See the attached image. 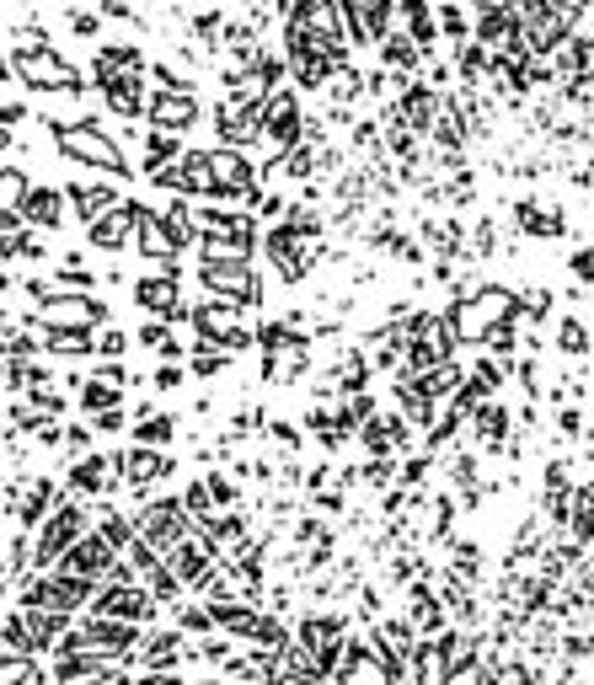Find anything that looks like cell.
<instances>
[{"mask_svg": "<svg viewBox=\"0 0 594 685\" xmlns=\"http://www.w3.org/2000/svg\"><path fill=\"white\" fill-rule=\"evenodd\" d=\"M81 525H86V514H81V503H65V509H54L49 519H44V530H38V541H33V562L38 567H49V562H60L75 547V536H81Z\"/></svg>", "mask_w": 594, "mask_h": 685, "instance_id": "3", "label": "cell"}, {"mask_svg": "<svg viewBox=\"0 0 594 685\" xmlns=\"http://www.w3.org/2000/svg\"><path fill=\"white\" fill-rule=\"evenodd\" d=\"M97 354H124V332H102V338H97Z\"/></svg>", "mask_w": 594, "mask_h": 685, "instance_id": "30", "label": "cell"}, {"mask_svg": "<svg viewBox=\"0 0 594 685\" xmlns=\"http://www.w3.org/2000/svg\"><path fill=\"white\" fill-rule=\"evenodd\" d=\"M0 231H22V225H16V215H11V209H0Z\"/></svg>", "mask_w": 594, "mask_h": 685, "instance_id": "33", "label": "cell"}, {"mask_svg": "<svg viewBox=\"0 0 594 685\" xmlns=\"http://www.w3.org/2000/svg\"><path fill=\"white\" fill-rule=\"evenodd\" d=\"M412 622L423 626V632H434V626L445 622V616H440V606H434L429 595H418V600H412Z\"/></svg>", "mask_w": 594, "mask_h": 685, "instance_id": "25", "label": "cell"}, {"mask_svg": "<svg viewBox=\"0 0 594 685\" xmlns=\"http://www.w3.org/2000/svg\"><path fill=\"white\" fill-rule=\"evenodd\" d=\"M145 220H150V209H145L139 198H124V204H113L102 220H91V225H86V231H91L86 242H91V247H102V252H124V247H129V236L145 225Z\"/></svg>", "mask_w": 594, "mask_h": 685, "instance_id": "2", "label": "cell"}, {"mask_svg": "<svg viewBox=\"0 0 594 685\" xmlns=\"http://www.w3.org/2000/svg\"><path fill=\"white\" fill-rule=\"evenodd\" d=\"M183 530H188V503H150L139 514V536L150 547H161V552H172L183 541Z\"/></svg>", "mask_w": 594, "mask_h": 685, "instance_id": "5", "label": "cell"}, {"mask_svg": "<svg viewBox=\"0 0 594 685\" xmlns=\"http://www.w3.org/2000/svg\"><path fill=\"white\" fill-rule=\"evenodd\" d=\"M434 108H440V97H434L429 86H407V91H401V119H407L412 129L434 124Z\"/></svg>", "mask_w": 594, "mask_h": 685, "instance_id": "16", "label": "cell"}, {"mask_svg": "<svg viewBox=\"0 0 594 685\" xmlns=\"http://www.w3.org/2000/svg\"><path fill=\"white\" fill-rule=\"evenodd\" d=\"M108 321V306L97 295H54L44 301V327H97Z\"/></svg>", "mask_w": 594, "mask_h": 685, "instance_id": "6", "label": "cell"}, {"mask_svg": "<svg viewBox=\"0 0 594 685\" xmlns=\"http://www.w3.org/2000/svg\"><path fill=\"white\" fill-rule=\"evenodd\" d=\"M16 204H22V215H27V220H38L44 231H60V220H65V204H60V193H54V187H27Z\"/></svg>", "mask_w": 594, "mask_h": 685, "instance_id": "14", "label": "cell"}, {"mask_svg": "<svg viewBox=\"0 0 594 685\" xmlns=\"http://www.w3.org/2000/svg\"><path fill=\"white\" fill-rule=\"evenodd\" d=\"M477 5H487V0H477Z\"/></svg>", "mask_w": 594, "mask_h": 685, "instance_id": "34", "label": "cell"}, {"mask_svg": "<svg viewBox=\"0 0 594 685\" xmlns=\"http://www.w3.org/2000/svg\"><path fill=\"white\" fill-rule=\"evenodd\" d=\"M456 70H461V81H477V75L487 70V60H482V49H477V44L466 49V44H461V54H456Z\"/></svg>", "mask_w": 594, "mask_h": 685, "instance_id": "24", "label": "cell"}, {"mask_svg": "<svg viewBox=\"0 0 594 685\" xmlns=\"http://www.w3.org/2000/svg\"><path fill=\"white\" fill-rule=\"evenodd\" d=\"M27 5H33V0H27Z\"/></svg>", "mask_w": 594, "mask_h": 685, "instance_id": "35", "label": "cell"}, {"mask_svg": "<svg viewBox=\"0 0 594 685\" xmlns=\"http://www.w3.org/2000/svg\"><path fill=\"white\" fill-rule=\"evenodd\" d=\"M557 343H562L568 354H584V343H590V338H584V327H579V316H568V321L557 327Z\"/></svg>", "mask_w": 594, "mask_h": 685, "instance_id": "23", "label": "cell"}, {"mask_svg": "<svg viewBox=\"0 0 594 685\" xmlns=\"http://www.w3.org/2000/svg\"><path fill=\"white\" fill-rule=\"evenodd\" d=\"M113 466H119V461H108V455L86 450V455H81V466L70 472L65 488L75 493V499H91V493H113Z\"/></svg>", "mask_w": 594, "mask_h": 685, "instance_id": "9", "label": "cell"}, {"mask_svg": "<svg viewBox=\"0 0 594 685\" xmlns=\"http://www.w3.org/2000/svg\"><path fill=\"white\" fill-rule=\"evenodd\" d=\"M156 386H161V391H177V386H183V370H177V365H161V370H156Z\"/></svg>", "mask_w": 594, "mask_h": 685, "instance_id": "29", "label": "cell"}, {"mask_svg": "<svg viewBox=\"0 0 594 685\" xmlns=\"http://www.w3.org/2000/svg\"><path fill=\"white\" fill-rule=\"evenodd\" d=\"M139 70H145V54H139L134 44H108V49L97 54V86H113V81L139 75Z\"/></svg>", "mask_w": 594, "mask_h": 685, "instance_id": "12", "label": "cell"}, {"mask_svg": "<svg viewBox=\"0 0 594 685\" xmlns=\"http://www.w3.org/2000/svg\"><path fill=\"white\" fill-rule=\"evenodd\" d=\"M102 97H108V108H113V113H124V119L145 113V91H139V75H124V81L102 86Z\"/></svg>", "mask_w": 594, "mask_h": 685, "instance_id": "17", "label": "cell"}, {"mask_svg": "<svg viewBox=\"0 0 594 685\" xmlns=\"http://www.w3.org/2000/svg\"><path fill=\"white\" fill-rule=\"evenodd\" d=\"M573 268L584 273V284H594V252H579V257H573Z\"/></svg>", "mask_w": 594, "mask_h": 685, "instance_id": "32", "label": "cell"}, {"mask_svg": "<svg viewBox=\"0 0 594 685\" xmlns=\"http://www.w3.org/2000/svg\"><path fill=\"white\" fill-rule=\"evenodd\" d=\"M113 552L119 547L108 536H81L65 552V573H75V578H108L113 573Z\"/></svg>", "mask_w": 594, "mask_h": 685, "instance_id": "7", "label": "cell"}, {"mask_svg": "<svg viewBox=\"0 0 594 685\" xmlns=\"http://www.w3.org/2000/svg\"><path fill=\"white\" fill-rule=\"evenodd\" d=\"M81 402H86V413H108V407H119L113 380H91V386H81Z\"/></svg>", "mask_w": 594, "mask_h": 685, "instance_id": "20", "label": "cell"}, {"mask_svg": "<svg viewBox=\"0 0 594 685\" xmlns=\"http://www.w3.org/2000/svg\"><path fill=\"white\" fill-rule=\"evenodd\" d=\"M440 22H445V33H450V38H461V33H466L461 5H445V11H440Z\"/></svg>", "mask_w": 594, "mask_h": 685, "instance_id": "28", "label": "cell"}, {"mask_svg": "<svg viewBox=\"0 0 594 685\" xmlns=\"http://www.w3.org/2000/svg\"><path fill=\"white\" fill-rule=\"evenodd\" d=\"M225 370V348H198L194 354V375H220Z\"/></svg>", "mask_w": 594, "mask_h": 685, "instance_id": "26", "label": "cell"}, {"mask_svg": "<svg viewBox=\"0 0 594 685\" xmlns=\"http://www.w3.org/2000/svg\"><path fill=\"white\" fill-rule=\"evenodd\" d=\"M65 22H70V33H75V38H97V27H102V22H97V11H81V5H70Z\"/></svg>", "mask_w": 594, "mask_h": 685, "instance_id": "22", "label": "cell"}, {"mask_svg": "<svg viewBox=\"0 0 594 685\" xmlns=\"http://www.w3.org/2000/svg\"><path fill=\"white\" fill-rule=\"evenodd\" d=\"M27 193V178L16 167H0V198H22Z\"/></svg>", "mask_w": 594, "mask_h": 685, "instance_id": "27", "label": "cell"}, {"mask_svg": "<svg viewBox=\"0 0 594 685\" xmlns=\"http://www.w3.org/2000/svg\"><path fill=\"white\" fill-rule=\"evenodd\" d=\"M97 429H102V435H113V429H124V413H113V407H108V413H97Z\"/></svg>", "mask_w": 594, "mask_h": 685, "instance_id": "31", "label": "cell"}, {"mask_svg": "<svg viewBox=\"0 0 594 685\" xmlns=\"http://www.w3.org/2000/svg\"><path fill=\"white\" fill-rule=\"evenodd\" d=\"M97 616H108V622H119V616L145 622V616H150V595H139V589H134V578H129V584H113V589L97 600Z\"/></svg>", "mask_w": 594, "mask_h": 685, "instance_id": "10", "label": "cell"}, {"mask_svg": "<svg viewBox=\"0 0 594 685\" xmlns=\"http://www.w3.org/2000/svg\"><path fill=\"white\" fill-rule=\"evenodd\" d=\"M172 435H177V424H172V418H161L156 407H150V413L139 418V429H134V439H139V444H166Z\"/></svg>", "mask_w": 594, "mask_h": 685, "instance_id": "18", "label": "cell"}, {"mask_svg": "<svg viewBox=\"0 0 594 685\" xmlns=\"http://www.w3.org/2000/svg\"><path fill=\"white\" fill-rule=\"evenodd\" d=\"M49 129H54V145L65 150L70 161H81V167H102V172H129L124 150H119L97 124H54V119H49Z\"/></svg>", "mask_w": 594, "mask_h": 685, "instance_id": "1", "label": "cell"}, {"mask_svg": "<svg viewBox=\"0 0 594 685\" xmlns=\"http://www.w3.org/2000/svg\"><path fill=\"white\" fill-rule=\"evenodd\" d=\"M150 119H156V129H188L198 119V102L194 91H183V86H161L156 97H150Z\"/></svg>", "mask_w": 594, "mask_h": 685, "instance_id": "8", "label": "cell"}, {"mask_svg": "<svg viewBox=\"0 0 594 685\" xmlns=\"http://www.w3.org/2000/svg\"><path fill=\"white\" fill-rule=\"evenodd\" d=\"M113 204H119V193H113L108 183H86V187L70 183V209H75V215H81L86 225H91V220H102V215H108Z\"/></svg>", "mask_w": 594, "mask_h": 685, "instance_id": "15", "label": "cell"}, {"mask_svg": "<svg viewBox=\"0 0 594 685\" xmlns=\"http://www.w3.org/2000/svg\"><path fill=\"white\" fill-rule=\"evenodd\" d=\"M0 257H44V242L33 231H11V236H0Z\"/></svg>", "mask_w": 594, "mask_h": 685, "instance_id": "19", "label": "cell"}, {"mask_svg": "<svg viewBox=\"0 0 594 685\" xmlns=\"http://www.w3.org/2000/svg\"><path fill=\"white\" fill-rule=\"evenodd\" d=\"M412 44H418V38H386V49H381V54L392 60V70H401V75H407V70L418 64V49H412Z\"/></svg>", "mask_w": 594, "mask_h": 685, "instance_id": "21", "label": "cell"}, {"mask_svg": "<svg viewBox=\"0 0 594 685\" xmlns=\"http://www.w3.org/2000/svg\"><path fill=\"white\" fill-rule=\"evenodd\" d=\"M60 509V482H49V477H38L33 488H22V503H16V519H22V530H33L38 519H49Z\"/></svg>", "mask_w": 594, "mask_h": 685, "instance_id": "11", "label": "cell"}, {"mask_svg": "<svg viewBox=\"0 0 594 685\" xmlns=\"http://www.w3.org/2000/svg\"><path fill=\"white\" fill-rule=\"evenodd\" d=\"M16 64H22L16 75L38 91H81V70H70L54 49H27V54H16Z\"/></svg>", "mask_w": 594, "mask_h": 685, "instance_id": "4", "label": "cell"}, {"mask_svg": "<svg viewBox=\"0 0 594 685\" xmlns=\"http://www.w3.org/2000/svg\"><path fill=\"white\" fill-rule=\"evenodd\" d=\"M134 301L150 306V311H161V321H166V316H183V306H177V268H172L166 279H139V284H134Z\"/></svg>", "mask_w": 594, "mask_h": 685, "instance_id": "13", "label": "cell"}]
</instances>
